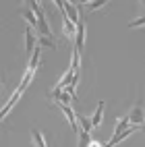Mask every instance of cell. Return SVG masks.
<instances>
[{"label": "cell", "mask_w": 145, "mask_h": 147, "mask_svg": "<svg viewBox=\"0 0 145 147\" xmlns=\"http://www.w3.org/2000/svg\"><path fill=\"white\" fill-rule=\"evenodd\" d=\"M108 4V0H93V2H87V6H89V11H98V8L106 6Z\"/></svg>", "instance_id": "12"}, {"label": "cell", "mask_w": 145, "mask_h": 147, "mask_svg": "<svg viewBox=\"0 0 145 147\" xmlns=\"http://www.w3.org/2000/svg\"><path fill=\"white\" fill-rule=\"evenodd\" d=\"M139 25H145V17H141V19H135V21H133L129 27L133 29V27H139Z\"/></svg>", "instance_id": "13"}, {"label": "cell", "mask_w": 145, "mask_h": 147, "mask_svg": "<svg viewBox=\"0 0 145 147\" xmlns=\"http://www.w3.org/2000/svg\"><path fill=\"white\" fill-rule=\"evenodd\" d=\"M129 126H131V118H129V116H124V118H120V120H118V124H116V131H114V137H118L120 133H124V131L129 129Z\"/></svg>", "instance_id": "8"}, {"label": "cell", "mask_w": 145, "mask_h": 147, "mask_svg": "<svg viewBox=\"0 0 145 147\" xmlns=\"http://www.w3.org/2000/svg\"><path fill=\"white\" fill-rule=\"evenodd\" d=\"M23 19L27 21L29 27H35L37 29V15L31 11V8H25V11H23Z\"/></svg>", "instance_id": "7"}, {"label": "cell", "mask_w": 145, "mask_h": 147, "mask_svg": "<svg viewBox=\"0 0 145 147\" xmlns=\"http://www.w3.org/2000/svg\"><path fill=\"white\" fill-rule=\"evenodd\" d=\"M37 42H40L42 46H46V48H52V50L56 48V44H54L52 37H44V35H40V37H37Z\"/></svg>", "instance_id": "11"}, {"label": "cell", "mask_w": 145, "mask_h": 147, "mask_svg": "<svg viewBox=\"0 0 145 147\" xmlns=\"http://www.w3.org/2000/svg\"><path fill=\"white\" fill-rule=\"evenodd\" d=\"M129 118H131V124H135V126H141V124L145 122V116H143V102H141V100L135 104V108H133L131 114H129Z\"/></svg>", "instance_id": "2"}, {"label": "cell", "mask_w": 145, "mask_h": 147, "mask_svg": "<svg viewBox=\"0 0 145 147\" xmlns=\"http://www.w3.org/2000/svg\"><path fill=\"white\" fill-rule=\"evenodd\" d=\"M102 147H114V145H112V143H106V145H102Z\"/></svg>", "instance_id": "15"}, {"label": "cell", "mask_w": 145, "mask_h": 147, "mask_svg": "<svg viewBox=\"0 0 145 147\" xmlns=\"http://www.w3.org/2000/svg\"><path fill=\"white\" fill-rule=\"evenodd\" d=\"M141 2H143V6H145V0H141Z\"/></svg>", "instance_id": "17"}, {"label": "cell", "mask_w": 145, "mask_h": 147, "mask_svg": "<svg viewBox=\"0 0 145 147\" xmlns=\"http://www.w3.org/2000/svg\"><path fill=\"white\" fill-rule=\"evenodd\" d=\"M33 46H35V37H33V27H29L25 29V52L27 54H31L33 52Z\"/></svg>", "instance_id": "5"}, {"label": "cell", "mask_w": 145, "mask_h": 147, "mask_svg": "<svg viewBox=\"0 0 145 147\" xmlns=\"http://www.w3.org/2000/svg\"><path fill=\"white\" fill-rule=\"evenodd\" d=\"M58 108L64 112V116L69 118V124H71V129H73V133H77L79 131V118L75 116V112H73V108H71V104H64V102H58Z\"/></svg>", "instance_id": "1"}, {"label": "cell", "mask_w": 145, "mask_h": 147, "mask_svg": "<svg viewBox=\"0 0 145 147\" xmlns=\"http://www.w3.org/2000/svg\"><path fill=\"white\" fill-rule=\"evenodd\" d=\"M141 131H143V133H145V124H141Z\"/></svg>", "instance_id": "16"}, {"label": "cell", "mask_w": 145, "mask_h": 147, "mask_svg": "<svg viewBox=\"0 0 145 147\" xmlns=\"http://www.w3.org/2000/svg\"><path fill=\"white\" fill-rule=\"evenodd\" d=\"M62 31H64L66 37L77 35V23H73L69 17H62Z\"/></svg>", "instance_id": "4"}, {"label": "cell", "mask_w": 145, "mask_h": 147, "mask_svg": "<svg viewBox=\"0 0 145 147\" xmlns=\"http://www.w3.org/2000/svg\"><path fill=\"white\" fill-rule=\"evenodd\" d=\"M75 48L77 50H83L85 48V23L79 19L77 23V35H75Z\"/></svg>", "instance_id": "3"}, {"label": "cell", "mask_w": 145, "mask_h": 147, "mask_svg": "<svg viewBox=\"0 0 145 147\" xmlns=\"http://www.w3.org/2000/svg\"><path fill=\"white\" fill-rule=\"evenodd\" d=\"M79 124H81V131H85V133H91V129H93L91 118H85V116H79Z\"/></svg>", "instance_id": "10"}, {"label": "cell", "mask_w": 145, "mask_h": 147, "mask_svg": "<svg viewBox=\"0 0 145 147\" xmlns=\"http://www.w3.org/2000/svg\"><path fill=\"white\" fill-rule=\"evenodd\" d=\"M79 64H81V50H73V60H71V68L75 73H79Z\"/></svg>", "instance_id": "9"}, {"label": "cell", "mask_w": 145, "mask_h": 147, "mask_svg": "<svg viewBox=\"0 0 145 147\" xmlns=\"http://www.w3.org/2000/svg\"><path fill=\"white\" fill-rule=\"evenodd\" d=\"M89 147H102V143H100V141H91V145H89Z\"/></svg>", "instance_id": "14"}, {"label": "cell", "mask_w": 145, "mask_h": 147, "mask_svg": "<svg viewBox=\"0 0 145 147\" xmlns=\"http://www.w3.org/2000/svg\"><path fill=\"white\" fill-rule=\"evenodd\" d=\"M104 102H98V108H95V114L91 116V122H93V129H98L100 122H102V116H104Z\"/></svg>", "instance_id": "6"}]
</instances>
